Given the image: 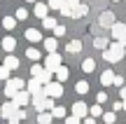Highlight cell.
<instances>
[{
	"mask_svg": "<svg viewBox=\"0 0 126 124\" xmlns=\"http://www.w3.org/2000/svg\"><path fill=\"white\" fill-rule=\"evenodd\" d=\"M47 12H49V5H45V2H35L33 14H35L37 19H42V21H45V19H47Z\"/></svg>",
	"mask_w": 126,
	"mask_h": 124,
	"instance_id": "8fae6325",
	"label": "cell"
},
{
	"mask_svg": "<svg viewBox=\"0 0 126 124\" xmlns=\"http://www.w3.org/2000/svg\"><path fill=\"white\" fill-rule=\"evenodd\" d=\"M51 112H40V115H37V124H51Z\"/></svg>",
	"mask_w": 126,
	"mask_h": 124,
	"instance_id": "7402d4cb",
	"label": "cell"
},
{
	"mask_svg": "<svg viewBox=\"0 0 126 124\" xmlns=\"http://www.w3.org/2000/svg\"><path fill=\"white\" fill-rule=\"evenodd\" d=\"M26 40L28 42H40L42 40V33L37 31V28H28V31H26Z\"/></svg>",
	"mask_w": 126,
	"mask_h": 124,
	"instance_id": "4fadbf2b",
	"label": "cell"
},
{
	"mask_svg": "<svg viewBox=\"0 0 126 124\" xmlns=\"http://www.w3.org/2000/svg\"><path fill=\"white\" fill-rule=\"evenodd\" d=\"M68 52H70V54H77V52L82 49V42L79 40H72V42H68V47H65Z\"/></svg>",
	"mask_w": 126,
	"mask_h": 124,
	"instance_id": "ffe728a7",
	"label": "cell"
},
{
	"mask_svg": "<svg viewBox=\"0 0 126 124\" xmlns=\"http://www.w3.org/2000/svg\"><path fill=\"white\" fill-rule=\"evenodd\" d=\"M75 91H77V94H86V91H89V82H84V80H79V82L75 84Z\"/></svg>",
	"mask_w": 126,
	"mask_h": 124,
	"instance_id": "cb8c5ba5",
	"label": "cell"
},
{
	"mask_svg": "<svg viewBox=\"0 0 126 124\" xmlns=\"http://www.w3.org/2000/svg\"><path fill=\"white\" fill-rule=\"evenodd\" d=\"M124 56H126V45H122V42H112V45L103 52V59L108 61V63H117Z\"/></svg>",
	"mask_w": 126,
	"mask_h": 124,
	"instance_id": "6da1fadb",
	"label": "cell"
},
{
	"mask_svg": "<svg viewBox=\"0 0 126 124\" xmlns=\"http://www.w3.org/2000/svg\"><path fill=\"white\" fill-rule=\"evenodd\" d=\"M51 115H54V117H65V108H63V106H56L54 110H51Z\"/></svg>",
	"mask_w": 126,
	"mask_h": 124,
	"instance_id": "1f68e13d",
	"label": "cell"
},
{
	"mask_svg": "<svg viewBox=\"0 0 126 124\" xmlns=\"http://www.w3.org/2000/svg\"><path fill=\"white\" fill-rule=\"evenodd\" d=\"M124 110H126V101H124Z\"/></svg>",
	"mask_w": 126,
	"mask_h": 124,
	"instance_id": "ee69618b",
	"label": "cell"
},
{
	"mask_svg": "<svg viewBox=\"0 0 126 124\" xmlns=\"http://www.w3.org/2000/svg\"><path fill=\"white\" fill-rule=\"evenodd\" d=\"M114 120H117L114 112H105V115H103V122H105V124H114Z\"/></svg>",
	"mask_w": 126,
	"mask_h": 124,
	"instance_id": "d6a6232c",
	"label": "cell"
},
{
	"mask_svg": "<svg viewBox=\"0 0 126 124\" xmlns=\"http://www.w3.org/2000/svg\"><path fill=\"white\" fill-rule=\"evenodd\" d=\"M65 35V26H56L54 28V37H63Z\"/></svg>",
	"mask_w": 126,
	"mask_h": 124,
	"instance_id": "d590c367",
	"label": "cell"
},
{
	"mask_svg": "<svg viewBox=\"0 0 126 124\" xmlns=\"http://www.w3.org/2000/svg\"><path fill=\"white\" fill-rule=\"evenodd\" d=\"M26 56H28L31 61H37V59H40V52H37V49H33V47H31V49L26 52Z\"/></svg>",
	"mask_w": 126,
	"mask_h": 124,
	"instance_id": "f546056e",
	"label": "cell"
},
{
	"mask_svg": "<svg viewBox=\"0 0 126 124\" xmlns=\"http://www.w3.org/2000/svg\"><path fill=\"white\" fill-rule=\"evenodd\" d=\"M89 115H91V117H103L105 112H103V108H100L98 103H96V106H91V110H89Z\"/></svg>",
	"mask_w": 126,
	"mask_h": 124,
	"instance_id": "d4e9b609",
	"label": "cell"
},
{
	"mask_svg": "<svg viewBox=\"0 0 126 124\" xmlns=\"http://www.w3.org/2000/svg\"><path fill=\"white\" fill-rule=\"evenodd\" d=\"M56 45H59L56 37H47V40H45V49L49 52V54H54V52H56Z\"/></svg>",
	"mask_w": 126,
	"mask_h": 124,
	"instance_id": "2e32d148",
	"label": "cell"
},
{
	"mask_svg": "<svg viewBox=\"0 0 126 124\" xmlns=\"http://www.w3.org/2000/svg\"><path fill=\"white\" fill-rule=\"evenodd\" d=\"M45 94H47L49 98H59V96H63L61 82H49V84H45Z\"/></svg>",
	"mask_w": 126,
	"mask_h": 124,
	"instance_id": "8992f818",
	"label": "cell"
},
{
	"mask_svg": "<svg viewBox=\"0 0 126 124\" xmlns=\"http://www.w3.org/2000/svg\"><path fill=\"white\" fill-rule=\"evenodd\" d=\"M45 103H47V96H42V94L33 96V106H35V110H37V112H45V110H47Z\"/></svg>",
	"mask_w": 126,
	"mask_h": 124,
	"instance_id": "7c38bea8",
	"label": "cell"
},
{
	"mask_svg": "<svg viewBox=\"0 0 126 124\" xmlns=\"http://www.w3.org/2000/svg\"><path fill=\"white\" fill-rule=\"evenodd\" d=\"M61 66H63V63H61V56L56 54V52H54V54H49V56L45 59V68H47V70H51V73H56Z\"/></svg>",
	"mask_w": 126,
	"mask_h": 124,
	"instance_id": "5b68a950",
	"label": "cell"
},
{
	"mask_svg": "<svg viewBox=\"0 0 126 124\" xmlns=\"http://www.w3.org/2000/svg\"><path fill=\"white\" fill-rule=\"evenodd\" d=\"M94 47H96V49H103V52H105L110 45H108V40H105V37H94Z\"/></svg>",
	"mask_w": 126,
	"mask_h": 124,
	"instance_id": "44dd1931",
	"label": "cell"
},
{
	"mask_svg": "<svg viewBox=\"0 0 126 124\" xmlns=\"http://www.w3.org/2000/svg\"><path fill=\"white\" fill-rule=\"evenodd\" d=\"M96 101H98V103H105V101H108V94H105V91L96 94Z\"/></svg>",
	"mask_w": 126,
	"mask_h": 124,
	"instance_id": "8d00e7d4",
	"label": "cell"
},
{
	"mask_svg": "<svg viewBox=\"0 0 126 124\" xmlns=\"http://www.w3.org/2000/svg\"><path fill=\"white\" fill-rule=\"evenodd\" d=\"M65 124H79V117L70 115V117H68V120H65Z\"/></svg>",
	"mask_w": 126,
	"mask_h": 124,
	"instance_id": "74e56055",
	"label": "cell"
},
{
	"mask_svg": "<svg viewBox=\"0 0 126 124\" xmlns=\"http://www.w3.org/2000/svg\"><path fill=\"white\" fill-rule=\"evenodd\" d=\"M2 26L7 28V31H12V28L16 26V17H5L2 19Z\"/></svg>",
	"mask_w": 126,
	"mask_h": 124,
	"instance_id": "603a6c76",
	"label": "cell"
},
{
	"mask_svg": "<svg viewBox=\"0 0 126 124\" xmlns=\"http://www.w3.org/2000/svg\"><path fill=\"white\" fill-rule=\"evenodd\" d=\"M94 68H96V61L94 59H86L84 63H82V70H84V73H91Z\"/></svg>",
	"mask_w": 126,
	"mask_h": 124,
	"instance_id": "484cf974",
	"label": "cell"
},
{
	"mask_svg": "<svg viewBox=\"0 0 126 124\" xmlns=\"http://www.w3.org/2000/svg\"><path fill=\"white\" fill-rule=\"evenodd\" d=\"M5 68H9V70L19 68V59L16 56H5Z\"/></svg>",
	"mask_w": 126,
	"mask_h": 124,
	"instance_id": "d6986e66",
	"label": "cell"
},
{
	"mask_svg": "<svg viewBox=\"0 0 126 124\" xmlns=\"http://www.w3.org/2000/svg\"><path fill=\"white\" fill-rule=\"evenodd\" d=\"M86 12H89V7H86V5H79V7L75 9V17H84Z\"/></svg>",
	"mask_w": 126,
	"mask_h": 124,
	"instance_id": "e575fe53",
	"label": "cell"
},
{
	"mask_svg": "<svg viewBox=\"0 0 126 124\" xmlns=\"http://www.w3.org/2000/svg\"><path fill=\"white\" fill-rule=\"evenodd\" d=\"M84 124H96V117H91V115H89V117L84 120Z\"/></svg>",
	"mask_w": 126,
	"mask_h": 124,
	"instance_id": "60d3db41",
	"label": "cell"
},
{
	"mask_svg": "<svg viewBox=\"0 0 126 124\" xmlns=\"http://www.w3.org/2000/svg\"><path fill=\"white\" fill-rule=\"evenodd\" d=\"M114 77H117V75H114L112 70H105V73L100 75V82H103V87H110V84H114Z\"/></svg>",
	"mask_w": 126,
	"mask_h": 124,
	"instance_id": "5bb4252c",
	"label": "cell"
},
{
	"mask_svg": "<svg viewBox=\"0 0 126 124\" xmlns=\"http://www.w3.org/2000/svg\"><path fill=\"white\" fill-rule=\"evenodd\" d=\"M98 23H100V26H105V28H112L117 21H114V14L112 12H103V14H100V19H98Z\"/></svg>",
	"mask_w": 126,
	"mask_h": 124,
	"instance_id": "30bf717a",
	"label": "cell"
},
{
	"mask_svg": "<svg viewBox=\"0 0 126 124\" xmlns=\"http://www.w3.org/2000/svg\"><path fill=\"white\" fill-rule=\"evenodd\" d=\"M89 110H91V108H86V103H82V101L72 103V115H75V117H79V120H82V117L86 120V115H89Z\"/></svg>",
	"mask_w": 126,
	"mask_h": 124,
	"instance_id": "ba28073f",
	"label": "cell"
},
{
	"mask_svg": "<svg viewBox=\"0 0 126 124\" xmlns=\"http://www.w3.org/2000/svg\"><path fill=\"white\" fill-rule=\"evenodd\" d=\"M0 80H5V82H9V68H5V66H0Z\"/></svg>",
	"mask_w": 126,
	"mask_h": 124,
	"instance_id": "836d02e7",
	"label": "cell"
},
{
	"mask_svg": "<svg viewBox=\"0 0 126 124\" xmlns=\"http://www.w3.org/2000/svg\"><path fill=\"white\" fill-rule=\"evenodd\" d=\"M54 75H56V80H59V82H61V84H63V82H65V80H68V77H70V73H68V68H65V66H61V68H59V70H56V73H54Z\"/></svg>",
	"mask_w": 126,
	"mask_h": 124,
	"instance_id": "9a60e30c",
	"label": "cell"
},
{
	"mask_svg": "<svg viewBox=\"0 0 126 124\" xmlns=\"http://www.w3.org/2000/svg\"><path fill=\"white\" fill-rule=\"evenodd\" d=\"M42 26H45V28H51V31H54L59 23H56V19H54V17H47L45 21H42Z\"/></svg>",
	"mask_w": 126,
	"mask_h": 124,
	"instance_id": "4316f807",
	"label": "cell"
},
{
	"mask_svg": "<svg viewBox=\"0 0 126 124\" xmlns=\"http://www.w3.org/2000/svg\"><path fill=\"white\" fill-rule=\"evenodd\" d=\"M61 14H63V17H75V9H72L70 5L65 2V5H63V7H61Z\"/></svg>",
	"mask_w": 126,
	"mask_h": 124,
	"instance_id": "83f0119b",
	"label": "cell"
},
{
	"mask_svg": "<svg viewBox=\"0 0 126 124\" xmlns=\"http://www.w3.org/2000/svg\"><path fill=\"white\" fill-rule=\"evenodd\" d=\"M45 66H40V63H35V66H33V68H31V75H33V77H35V80H40L42 77V75H45Z\"/></svg>",
	"mask_w": 126,
	"mask_h": 124,
	"instance_id": "e0dca14e",
	"label": "cell"
},
{
	"mask_svg": "<svg viewBox=\"0 0 126 124\" xmlns=\"http://www.w3.org/2000/svg\"><path fill=\"white\" fill-rule=\"evenodd\" d=\"M114 84H117V87H122V84H124V77H122V75H117V77H114Z\"/></svg>",
	"mask_w": 126,
	"mask_h": 124,
	"instance_id": "ab89813d",
	"label": "cell"
},
{
	"mask_svg": "<svg viewBox=\"0 0 126 124\" xmlns=\"http://www.w3.org/2000/svg\"><path fill=\"white\" fill-rule=\"evenodd\" d=\"M112 2H119V0H112Z\"/></svg>",
	"mask_w": 126,
	"mask_h": 124,
	"instance_id": "f6af8a7d",
	"label": "cell"
},
{
	"mask_svg": "<svg viewBox=\"0 0 126 124\" xmlns=\"http://www.w3.org/2000/svg\"><path fill=\"white\" fill-rule=\"evenodd\" d=\"M19 110H21V108H16V103H14V101H7V103H2V108H0V115H2L5 120H12Z\"/></svg>",
	"mask_w": 126,
	"mask_h": 124,
	"instance_id": "277c9868",
	"label": "cell"
},
{
	"mask_svg": "<svg viewBox=\"0 0 126 124\" xmlns=\"http://www.w3.org/2000/svg\"><path fill=\"white\" fill-rule=\"evenodd\" d=\"M14 47H16V40L14 37H2V49L5 52H14Z\"/></svg>",
	"mask_w": 126,
	"mask_h": 124,
	"instance_id": "ac0fdd59",
	"label": "cell"
},
{
	"mask_svg": "<svg viewBox=\"0 0 126 124\" xmlns=\"http://www.w3.org/2000/svg\"><path fill=\"white\" fill-rule=\"evenodd\" d=\"M26 89H28V91L33 94V96H37V94H42V91H45V87H42V82H40V80H35V77H33L31 82L26 84Z\"/></svg>",
	"mask_w": 126,
	"mask_h": 124,
	"instance_id": "9c48e42d",
	"label": "cell"
},
{
	"mask_svg": "<svg viewBox=\"0 0 126 124\" xmlns=\"http://www.w3.org/2000/svg\"><path fill=\"white\" fill-rule=\"evenodd\" d=\"M40 2H42V0H40Z\"/></svg>",
	"mask_w": 126,
	"mask_h": 124,
	"instance_id": "bcb514c9",
	"label": "cell"
},
{
	"mask_svg": "<svg viewBox=\"0 0 126 124\" xmlns=\"http://www.w3.org/2000/svg\"><path fill=\"white\" fill-rule=\"evenodd\" d=\"M31 101H33V94L28 91V89H23V91H19L16 96H14V103H16V108H23V106H28Z\"/></svg>",
	"mask_w": 126,
	"mask_h": 124,
	"instance_id": "52a82bcc",
	"label": "cell"
},
{
	"mask_svg": "<svg viewBox=\"0 0 126 124\" xmlns=\"http://www.w3.org/2000/svg\"><path fill=\"white\" fill-rule=\"evenodd\" d=\"M23 87H26V84H23V80H19V77H12L9 82H5V94H7V96L14 101V96H16L19 91H23Z\"/></svg>",
	"mask_w": 126,
	"mask_h": 124,
	"instance_id": "7a4b0ae2",
	"label": "cell"
},
{
	"mask_svg": "<svg viewBox=\"0 0 126 124\" xmlns=\"http://www.w3.org/2000/svg\"><path fill=\"white\" fill-rule=\"evenodd\" d=\"M28 2H40V0H28Z\"/></svg>",
	"mask_w": 126,
	"mask_h": 124,
	"instance_id": "7bdbcfd3",
	"label": "cell"
},
{
	"mask_svg": "<svg viewBox=\"0 0 126 124\" xmlns=\"http://www.w3.org/2000/svg\"><path fill=\"white\" fill-rule=\"evenodd\" d=\"M47 5H49V9H61L63 5H65V0H49Z\"/></svg>",
	"mask_w": 126,
	"mask_h": 124,
	"instance_id": "f1b7e54d",
	"label": "cell"
},
{
	"mask_svg": "<svg viewBox=\"0 0 126 124\" xmlns=\"http://www.w3.org/2000/svg\"><path fill=\"white\" fill-rule=\"evenodd\" d=\"M16 19H19V21L28 19V9H26V7H19V9H16Z\"/></svg>",
	"mask_w": 126,
	"mask_h": 124,
	"instance_id": "4dcf8cb0",
	"label": "cell"
},
{
	"mask_svg": "<svg viewBox=\"0 0 126 124\" xmlns=\"http://www.w3.org/2000/svg\"><path fill=\"white\" fill-rule=\"evenodd\" d=\"M110 33H112V37H114L117 42L126 45V23H114V26L110 28Z\"/></svg>",
	"mask_w": 126,
	"mask_h": 124,
	"instance_id": "3957f363",
	"label": "cell"
},
{
	"mask_svg": "<svg viewBox=\"0 0 126 124\" xmlns=\"http://www.w3.org/2000/svg\"><path fill=\"white\" fill-rule=\"evenodd\" d=\"M65 2H68V5H70V7H72V9H77V7H79V0H65Z\"/></svg>",
	"mask_w": 126,
	"mask_h": 124,
	"instance_id": "f35d334b",
	"label": "cell"
},
{
	"mask_svg": "<svg viewBox=\"0 0 126 124\" xmlns=\"http://www.w3.org/2000/svg\"><path fill=\"white\" fill-rule=\"evenodd\" d=\"M119 96H122L124 101H126V87H122V89H119Z\"/></svg>",
	"mask_w": 126,
	"mask_h": 124,
	"instance_id": "b9f144b4",
	"label": "cell"
}]
</instances>
